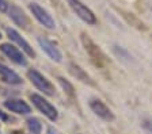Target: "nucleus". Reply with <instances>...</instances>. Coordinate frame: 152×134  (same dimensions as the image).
Instances as JSON below:
<instances>
[{
    "label": "nucleus",
    "instance_id": "15",
    "mask_svg": "<svg viewBox=\"0 0 152 134\" xmlns=\"http://www.w3.org/2000/svg\"><path fill=\"white\" fill-rule=\"evenodd\" d=\"M57 80H58V84L61 85V88L64 89V92L66 93V96L68 98H71V99H75L76 98V92H75V88H73V85L68 81V80H65L64 77L58 76L57 77Z\"/></svg>",
    "mask_w": 152,
    "mask_h": 134
},
{
    "label": "nucleus",
    "instance_id": "21",
    "mask_svg": "<svg viewBox=\"0 0 152 134\" xmlns=\"http://www.w3.org/2000/svg\"><path fill=\"white\" fill-rule=\"evenodd\" d=\"M48 134H60V133H58L53 126H49V127H48Z\"/></svg>",
    "mask_w": 152,
    "mask_h": 134
},
{
    "label": "nucleus",
    "instance_id": "12",
    "mask_svg": "<svg viewBox=\"0 0 152 134\" xmlns=\"http://www.w3.org/2000/svg\"><path fill=\"white\" fill-rule=\"evenodd\" d=\"M0 80L3 83L8 84V85H20V84H23L22 77L3 62H0Z\"/></svg>",
    "mask_w": 152,
    "mask_h": 134
},
{
    "label": "nucleus",
    "instance_id": "17",
    "mask_svg": "<svg viewBox=\"0 0 152 134\" xmlns=\"http://www.w3.org/2000/svg\"><path fill=\"white\" fill-rule=\"evenodd\" d=\"M113 50H114V53L118 56L120 58H124V60H126V61H130L132 60V56L128 53L125 49H122V48H120V46H113Z\"/></svg>",
    "mask_w": 152,
    "mask_h": 134
},
{
    "label": "nucleus",
    "instance_id": "7",
    "mask_svg": "<svg viewBox=\"0 0 152 134\" xmlns=\"http://www.w3.org/2000/svg\"><path fill=\"white\" fill-rule=\"evenodd\" d=\"M6 34L7 37H8L11 41L14 42V43L18 46L20 50L25 53L27 57H35V51L34 49L31 48V45L28 43L27 41H26L25 38H23L22 35H20V33L16 31L15 29H12V27H7L6 29Z\"/></svg>",
    "mask_w": 152,
    "mask_h": 134
},
{
    "label": "nucleus",
    "instance_id": "4",
    "mask_svg": "<svg viewBox=\"0 0 152 134\" xmlns=\"http://www.w3.org/2000/svg\"><path fill=\"white\" fill-rule=\"evenodd\" d=\"M28 10L33 14L35 19L41 23L44 27H46L48 30H54L56 29V22H54L53 16L48 12L42 6H39L38 3H30L28 4Z\"/></svg>",
    "mask_w": 152,
    "mask_h": 134
},
{
    "label": "nucleus",
    "instance_id": "14",
    "mask_svg": "<svg viewBox=\"0 0 152 134\" xmlns=\"http://www.w3.org/2000/svg\"><path fill=\"white\" fill-rule=\"evenodd\" d=\"M26 126H27L28 131L31 134H41L42 131V123L41 121L38 118H35V117H30V118H27V121H26Z\"/></svg>",
    "mask_w": 152,
    "mask_h": 134
},
{
    "label": "nucleus",
    "instance_id": "8",
    "mask_svg": "<svg viewBox=\"0 0 152 134\" xmlns=\"http://www.w3.org/2000/svg\"><path fill=\"white\" fill-rule=\"evenodd\" d=\"M37 42L39 45V48L42 49V51L52 61H54V62H61L63 61V53H61V50L57 48V45H54L50 39L45 38V37H38Z\"/></svg>",
    "mask_w": 152,
    "mask_h": 134
},
{
    "label": "nucleus",
    "instance_id": "6",
    "mask_svg": "<svg viewBox=\"0 0 152 134\" xmlns=\"http://www.w3.org/2000/svg\"><path fill=\"white\" fill-rule=\"evenodd\" d=\"M0 50L6 56L7 58L12 61L14 64L19 65V67H27V58L26 54L20 49L12 43H1L0 45Z\"/></svg>",
    "mask_w": 152,
    "mask_h": 134
},
{
    "label": "nucleus",
    "instance_id": "16",
    "mask_svg": "<svg viewBox=\"0 0 152 134\" xmlns=\"http://www.w3.org/2000/svg\"><path fill=\"white\" fill-rule=\"evenodd\" d=\"M122 14H124V16L126 18L128 22H129L130 25H133L134 27H137L139 30H145V29H147L145 25H144L142 22H140L139 19H136V18H134V16H133L132 14H126V12H122Z\"/></svg>",
    "mask_w": 152,
    "mask_h": 134
},
{
    "label": "nucleus",
    "instance_id": "20",
    "mask_svg": "<svg viewBox=\"0 0 152 134\" xmlns=\"http://www.w3.org/2000/svg\"><path fill=\"white\" fill-rule=\"evenodd\" d=\"M0 119H1L3 122H8L10 121V117L4 111H1V110H0Z\"/></svg>",
    "mask_w": 152,
    "mask_h": 134
},
{
    "label": "nucleus",
    "instance_id": "19",
    "mask_svg": "<svg viewBox=\"0 0 152 134\" xmlns=\"http://www.w3.org/2000/svg\"><path fill=\"white\" fill-rule=\"evenodd\" d=\"M7 10H8L7 0H0V12H7Z\"/></svg>",
    "mask_w": 152,
    "mask_h": 134
},
{
    "label": "nucleus",
    "instance_id": "9",
    "mask_svg": "<svg viewBox=\"0 0 152 134\" xmlns=\"http://www.w3.org/2000/svg\"><path fill=\"white\" fill-rule=\"evenodd\" d=\"M3 106L8 110L10 112H14V114L18 115H28L31 114V107L28 106L27 102H25L23 99H19V98H11V99H7L3 103Z\"/></svg>",
    "mask_w": 152,
    "mask_h": 134
},
{
    "label": "nucleus",
    "instance_id": "22",
    "mask_svg": "<svg viewBox=\"0 0 152 134\" xmlns=\"http://www.w3.org/2000/svg\"><path fill=\"white\" fill-rule=\"evenodd\" d=\"M0 39H1V33H0Z\"/></svg>",
    "mask_w": 152,
    "mask_h": 134
},
{
    "label": "nucleus",
    "instance_id": "5",
    "mask_svg": "<svg viewBox=\"0 0 152 134\" xmlns=\"http://www.w3.org/2000/svg\"><path fill=\"white\" fill-rule=\"evenodd\" d=\"M66 1H68V6L71 7V10L84 23H87V25H95V23H96V16H95V14L92 12L84 3H82L80 0H66Z\"/></svg>",
    "mask_w": 152,
    "mask_h": 134
},
{
    "label": "nucleus",
    "instance_id": "1",
    "mask_svg": "<svg viewBox=\"0 0 152 134\" xmlns=\"http://www.w3.org/2000/svg\"><path fill=\"white\" fill-rule=\"evenodd\" d=\"M82 43L94 65H96V67H99V68H103L104 65L109 64V58L106 57V54L101 50V48L90 38L88 35L82 34Z\"/></svg>",
    "mask_w": 152,
    "mask_h": 134
},
{
    "label": "nucleus",
    "instance_id": "2",
    "mask_svg": "<svg viewBox=\"0 0 152 134\" xmlns=\"http://www.w3.org/2000/svg\"><path fill=\"white\" fill-rule=\"evenodd\" d=\"M30 100H31L33 106H34L35 109L41 112L42 115H45L49 121L56 122L57 119H58V110H57L46 98H44V95L34 92L30 95Z\"/></svg>",
    "mask_w": 152,
    "mask_h": 134
},
{
    "label": "nucleus",
    "instance_id": "13",
    "mask_svg": "<svg viewBox=\"0 0 152 134\" xmlns=\"http://www.w3.org/2000/svg\"><path fill=\"white\" fill-rule=\"evenodd\" d=\"M68 72H69L76 80H80L82 83L88 84V85H95L94 80L91 79V76H90L80 65L76 64V62H69V64H68Z\"/></svg>",
    "mask_w": 152,
    "mask_h": 134
},
{
    "label": "nucleus",
    "instance_id": "3",
    "mask_svg": "<svg viewBox=\"0 0 152 134\" xmlns=\"http://www.w3.org/2000/svg\"><path fill=\"white\" fill-rule=\"evenodd\" d=\"M27 77H28V80L31 81L33 85H34L39 92H42L46 96H53L54 95V92H56L54 85L52 84L50 80L48 79L46 76H44L39 70L34 69V68L28 69L27 70Z\"/></svg>",
    "mask_w": 152,
    "mask_h": 134
},
{
    "label": "nucleus",
    "instance_id": "10",
    "mask_svg": "<svg viewBox=\"0 0 152 134\" xmlns=\"http://www.w3.org/2000/svg\"><path fill=\"white\" fill-rule=\"evenodd\" d=\"M8 16L10 19L12 20L16 26L19 27H22V29H27L28 26H30V19H28V16L25 14V11L18 7L16 4H8Z\"/></svg>",
    "mask_w": 152,
    "mask_h": 134
},
{
    "label": "nucleus",
    "instance_id": "18",
    "mask_svg": "<svg viewBox=\"0 0 152 134\" xmlns=\"http://www.w3.org/2000/svg\"><path fill=\"white\" fill-rule=\"evenodd\" d=\"M142 127H144V130L147 131L148 134H152V119H148V118H145V119H142Z\"/></svg>",
    "mask_w": 152,
    "mask_h": 134
},
{
    "label": "nucleus",
    "instance_id": "11",
    "mask_svg": "<svg viewBox=\"0 0 152 134\" xmlns=\"http://www.w3.org/2000/svg\"><path fill=\"white\" fill-rule=\"evenodd\" d=\"M90 109L92 110V112H94L96 117H99L101 119H103V121H106V122H113L114 119H115L113 111H111L102 100L92 99L91 102H90Z\"/></svg>",
    "mask_w": 152,
    "mask_h": 134
}]
</instances>
